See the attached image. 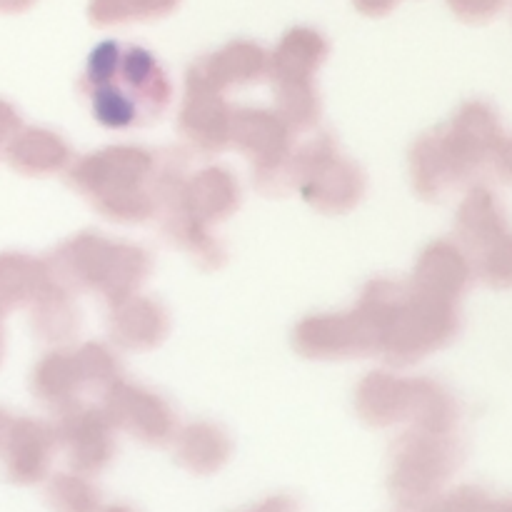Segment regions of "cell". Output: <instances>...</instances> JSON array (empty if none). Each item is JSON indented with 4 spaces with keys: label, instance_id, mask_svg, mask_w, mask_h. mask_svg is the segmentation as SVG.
Segmentation results:
<instances>
[{
    "label": "cell",
    "instance_id": "obj_1",
    "mask_svg": "<svg viewBox=\"0 0 512 512\" xmlns=\"http://www.w3.org/2000/svg\"><path fill=\"white\" fill-rule=\"evenodd\" d=\"M80 90L105 128H133L158 120L170 103V80L153 53L105 40L90 53Z\"/></svg>",
    "mask_w": 512,
    "mask_h": 512
},
{
    "label": "cell",
    "instance_id": "obj_2",
    "mask_svg": "<svg viewBox=\"0 0 512 512\" xmlns=\"http://www.w3.org/2000/svg\"><path fill=\"white\" fill-rule=\"evenodd\" d=\"M503 128L483 100H470L455 113L445 128L423 135L410 153L413 185L423 198H440L450 188L473 178L483 165H490Z\"/></svg>",
    "mask_w": 512,
    "mask_h": 512
},
{
    "label": "cell",
    "instance_id": "obj_3",
    "mask_svg": "<svg viewBox=\"0 0 512 512\" xmlns=\"http://www.w3.org/2000/svg\"><path fill=\"white\" fill-rule=\"evenodd\" d=\"M155 158L140 148H108L78 160L70 185L78 188L105 218L138 223L155 213Z\"/></svg>",
    "mask_w": 512,
    "mask_h": 512
},
{
    "label": "cell",
    "instance_id": "obj_4",
    "mask_svg": "<svg viewBox=\"0 0 512 512\" xmlns=\"http://www.w3.org/2000/svg\"><path fill=\"white\" fill-rule=\"evenodd\" d=\"M53 283L65 293L98 290L110 305L135 295L150 273L145 250L125 243H110L103 235L83 233L70 238L53 258Z\"/></svg>",
    "mask_w": 512,
    "mask_h": 512
},
{
    "label": "cell",
    "instance_id": "obj_5",
    "mask_svg": "<svg viewBox=\"0 0 512 512\" xmlns=\"http://www.w3.org/2000/svg\"><path fill=\"white\" fill-rule=\"evenodd\" d=\"M355 408L365 423L378 428L410 420L413 428L435 433H453L460 413L443 385L425 378L403 380L388 373H373L360 383Z\"/></svg>",
    "mask_w": 512,
    "mask_h": 512
},
{
    "label": "cell",
    "instance_id": "obj_6",
    "mask_svg": "<svg viewBox=\"0 0 512 512\" xmlns=\"http://www.w3.org/2000/svg\"><path fill=\"white\" fill-rule=\"evenodd\" d=\"M458 330V300L428 293L410 283L385 320L380 353L393 363H415L433 350L445 348Z\"/></svg>",
    "mask_w": 512,
    "mask_h": 512
},
{
    "label": "cell",
    "instance_id": "obj_7",
    "mask_svg": "<svg viewBox=\"0 0 512 512\" xmlns=\"http://www.w3.org/2000/svg\"><path fill=\"white\" fill-rule=\"evenodd\" d=\"M460 460V445L453 433L413 428L393 450L390 493L403 508L428 503L450 478Z\"/></svg>",
    "mask_w": 512,
    "mask_h": 512
},
{
    "label": "cell",
    "instance_id": "obj_8",
    "mask_svg": "<svg viewBox=\"0 0 512 512\" xmlns=\"http://www.w3.org/2000/svg\"><path fill=\"white\" fill-rule=\"evenodd\" d=\"M293 183L320 213H348L365 190V178L353 160L343 158L330 135H318L295 150Z\"/></svg>",
    "mask_w": 512,
    "mask_h": 512
},
{
    "label": "cell",
    "instance_id": "obj_9",
    "mask_svg": "<svg viewBox=\"0 0 512 512\" xmlns=\"http://www.w3.org/2000/svg\"><path fill=\"white\" fill-rule=\"evenodd\" d=\"M293 130L278 113L233 110L230 143L253 160V180L263 193H285L293 183Z\"/></svg>",
    "mask_w": 512,
    "mask_h": 512
},
{
    "label": "cell",
    "instance_id": "obj_10",
    "mask_svg": "<svg viewBox=\"0 0 512 512\" xmlns=\"http://www.w3.org/2000/svg\"><path fill=\"white\" fill-rule=\"evenodd\" d=\"M293 343L305 358H365L380 353V330L370 315L355 308L353 313L303 320L295 328Z\"/></svg>",
    "mask_w": 512,
    "mask_h": 512
},
{
    "label": "cell",
    "instance_id": "obj_11",
    "mask_svg": "<svg viewBox=\"0 0 512 512\" xmlns=\"http://www.w3.org/2000/svg\"><path fill=\"white\" fill-rule=\"evenodd\" d=\"M103 410L115 428L125 430L145 445H165L178 433L175 413L160 395L143 388L115 383L103 395Z\"/></svg>",
    "mask_w": 512,
    "mask_h": 512
},
{
    "label": "cell",
    "instance_id": "obj_12",
    "mask_svg": "<svg viewBox=\"0 0 512 512\" xmlns=\"http://www.w3.org/2000/svg\"><path fill=\"white\" fill-rule=\"evenodd\" d=\"M55 435L68 453L75 473H100L115 455V425L110 423L103 408H85L80 403L70 405L60 413Z\"/></svg>",
    "mask_w": 512,
    "mask_h": 512
},
{
    "label": "cell",
    "instance_id": "obj_13",
    "mask_svg": "<svg viewBox=\"0 0 512 512\" xmlns=\"http://www.w3.org/2000/svg\"><path fill=\"white\" fill-rule=\"evenodd\" d=\"M230 115L223 90L215 88L198 68H190L185 103L180 110V133L203 153H218L230 143Z\"/></svg>",
    "mask_w": 512,
    "mask_h": 512
},
{
    "label": "cell",
    "instance_id": "obj_14",
    "mask_svg": "<svg viewBox=\"0 0 512 512\" xmlns=\"http://www.w3.org/2000/svg\"><path fill=\"white\" fill-rule=\"evenodd\" d=\"M473 278V265H470L465 250L448 240H438L420 255L413 285L428 290V293L443 295V298L460 300Z\"/></svg>",
    "mask_w": 512,
    "mask_h": 512
},
{
    "label": "cell",
    "instance_id": "obj_15",
    "mask_svg": "<svg viewBox=\"0 0 512 512\" xmlns=\"http://www.w3.org/2000/svg\"><path fill=\"white\" fill-rule=\"evenodd\" d=\"M170 320L163 305L153 298L130 295L123 303L113 305L110 335L128 350H150L168 335Z\"/></svg>",
    "mask_w": 512,
    "mask_h": 512
},
{
    "label": "cell",
    "instance_id": "obj_16",
    "mask_svg": "<svg viewBox=\"0 0 512 512\" xmlns=\"http://www.w3.org/2000/svg\"><path fill=\"white\" fill-rule=\"evenodd\" d=\"M455 230H458L460 248L470 258V255L485 250L490 243H495L500 235H505L512 228L493 190L485 188V185H475L465 195L463 205H460L458 218H455Z\"/></svg>",
    "mask_w": 512,
    "mask_h": 512
},
{
    "label": "cell",
    "instance_id": "obj_17",
    "mask_svg": "<svg viewBox=\"0 0 512 512\" xmlns=\"http://www.w3.org/2000/svg\"><path fill=\"white\" fill-rule=\"evenodd\" d=\"M328 55V40L310 28H295L285 33L278 50L270 58L268 73L275 83H298V80H313L315 70Z\"/></svg>",
    "mask_w": 512,
    "mask_h": 512
},
{
    "label": "cell",
    "instance_id": "obj_18",
    "mask_svg": "<svg viewBox=\"0 0 512 512\" xmlns=\"http://www.w3.org/2000/svg\"><path fill=\"white\" fill-rule=\"evenodd\" d=\"M195 68H198L215 88L225 90L228 85L253 83V80L263 78L270 68V58L260 45L248 43V40H238V43L225 45L218 53L198 60Z\"/></svg>",
    "mask_w": 512,
    "mask_h": 512
},
{
    "label": "cell",
    "instance_id": "obj_19",
    "mask_svg": "<svg viewBox=\"0 0 512 512\" xmlns=\"http://www.w3.org/2000/svg\"><path fill=\"white\" fill-rule=\"evenodd\" d=\"M175 460L195 475H210L225 465L233 443L213 423H195L175 433Z\"/></svg>",
    "mask_w": 512,
    "mask_h": 512
},
{
    "label": "cell",
    "instance_id": "obj_20",
    "mask_svg": "<svg viewBox=\"0 0 512 512\" xmlns=\"http://www.w3.org/2000/svg\"><path fill=\"white\" fill-rule=\"evenodd\" d=\"M88 388L83 368H80L78 353H55L40 365L38 390L40 398L48 400L53 408L63 413L70 405H78L80 393ZM90 390V388H88Z\"/></svg>",
    "mask_w": 512,
    "mask_h": 512
},
{
    "label": "cell",
    "instance_id": "obj_21",
    "mask_svg": "<svg viewBox=\"0 0 512 512\" xmlns=\"http://www.w3.org/2000/svg\"><path fill=\"white\" fill-rule=\"evenodd\" d=\"M58 445V435L45 425H28V433H23V443L15 448L13 473L25 483L40 480L48 473L50 458Z\"/></svg>",
    "mask_w": 512,
    "mask_h": 512
},
{
    "label": "cell",
    "instance_id": "obj_22",
    "mask_svg": "<svg viewBox=\"0 0 512 512\" xmlns=\"http://www.w3.org/2000/svg\"><path fill=\"white\" fill-rule=\"evenodd\" d=\"M178 3L180 0H90L88 15L95 25H118L163 18L173 13Z\"/></svg>",
    "mask_w": 512,
    "mask_h": 512
},
{
    "label": "cell",
    "instance_id": "obj_23",
    "mask_svg": "<svg viewBox=\"0 0 512 512\" xmlns=\"http://www.w3.org/2000/svg\"><path fill=\"white\" fill-rule=\"evenodd\" d=\"M90 475L83 473H65L53 478L48 488V503L55 512H100V493Z\"/></svg>",
    "mask_w": 512,
    "mask_h": 512
},
{
    "label": "cell",
    "instance_id": "obj_24",
    "mask_svg": "<svg viewBox=\"0 0 512 512\" xmlns=\"http://www.w3.org/2000/svg\"><path fill=\"white\" fill-rule=\"evenodd\" d=\"M470 265H473L475 278L483 280L485 285L495 290H510L512 288V230L500 235L495 243L480 253L470 255Z\"/></svg>",
    "mask_w": 512,
    "mask_h": 512
},
{
    "label": "cell",
    "instance_id": "obj_25",
    "mask_svg": "<svg viewBox=\"0 0 512 512\" xmlns=\"http://www.w3.org/2000/svg\"><path fill=\"white\" fill-rule=\"evenodd\" d=\"M28 170L33 173H53L60 170L63 165H68L70 160V148L53 133H45V130H35L28 133Z\"/></svg>",
    "mask_w": 512,
    "mask_h": 512
},
{
    "label": "cell",
    "instance_id": "obj_26",
    "mask_svg": "<svg viewBox=\"0 0 512 512\" xmlns=\"http://www.w3.org/2000/svg\"><path fill=\"white\" fill-rule=\"evenodd\" d=\"M483 498L473 490H460L445 498H430L420 505V512H483Z\"/></svg>",
    "mask_w": 512,
    "mask_h": 512
},
{
    "label": "cell",
    "instance_id": "obj_27",
    "mask_svg": "<svg viewBox=\"0 0 512 512\" xmlns=\"http://www.w3.org/2000/svg\"><path fill=\"white\" fill-rule=\"evenodd\" d=\"M448 5L465 23H488L503 10L505 0H448Z\"/></svg>",
    "mask_w": 512,
    "mask_h": 512
},
{
    "label": "cell",
    "instance_id": "obj_28",
    "mask_svg": "<svg viewBox=\"0 0 512 512\" xmlns=\"http://www.w3.org/2000/svg\"><path fill=\"white\" fill-rule=\"evenodd\" d=\"M490 168L495 170L500 180L512 185V135H505L500 138V143L495 145L493 158H490Z\"/></svg>",
    "mask_w": 512,
    "mask_h": 512
},
{
    "label": "cell",
    "instance_id": "obj_29",
    "mask_svg": "<svg viewBox=\"0 0 512 512\" xmlns=\"http://www.w3.org/2000/svg\"><path fill=\"white\" fill-rule=\"evenodd\" d=\"M243 512H300V508L293 498H288V495H273V498H265L263 503H258L255 508Z\"/></svg>",
    "mask_w": 512,
    "mask_h": 512
},
{
    "label": "cell",
    "instance_id": "obj_30",
    "mask_svg": "<svg viewBox=\"0 0 512 512\" xmlns=\"http://www.w3.org/2000/svg\"><path fill=\"white\" fill-rule=\"evenodd\" d=\"M353 3L360 13L378 18V15H388L390 10L400 3V0H353Z\"/></svg>",
    "mask_w": 512,
    "mask_h": 512
},
{
    "label": "cell",
    "instance_id": "obj_31",
    "mask_svg": "<svg viewBox=\"0 0 512 512\" xmlns=\"http://www.w3.org/2000/svg\"><path fill=\"white\" fill-rule=\"evenodd\" d=\"M100 512H135V510L128 508V505H110V508H103Z\"/></svg>",
    "mask_w": 512,
    "mask_h": 512
}]
</instances>
